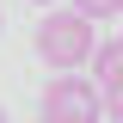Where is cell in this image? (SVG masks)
I'll return each instance as SVG.
<instances>
[{
	"label": "cell",
	"mask_w": 123,
	"mask_h": 123,
	"mask_svg": "<svg viewBox=\"0 0 123 123\" xmlns=\"http://www.w3.org/2000/svg\"><path fill=\"white\" fill-rule=\"evenodd\" d=\"M92 18H80L74 6L68 12H49V18H37V55L55 68V74H74L80 62H92Z\"/></svg>",
	"instance_id": "1"
},
{
	"label": "cell",
	"mask_w": 123,
	"mask_h": 123,
	"mask_svg": "<svg viewBox=\"0 0 123 123\" xmlns=\"http://www.w3.org/2000/svg\"><path fill=\"white\" fill-rule=\"evenodd\" d=\"M105 117V92L80 74H55L43 86V123H98Z\"/></svg>",
	"instance_id": "2"
},
{
	"label": "cell",
	"mask_w": 123,
	"mask_h": 123,
	"mask_svg": "<svg viewBox=\"0 0 123 123\" xmlns=\"http://www.w3.org/2000/svg\"><path fill=\"white\" fill-rule=\"evenodd\" d=\"M92 74H98V80H92L98 92H117L123 86V37H111V43L92 49Z\"/></svg>",
	"instance_id": "3"
},
{
	"label": "cell",
	"mask_w": 123,
	"mask_h": 123,
	"mask_svg": "<svg viewBox=\"0 0 123 123\" xmlns=\"http://www.w3.org/2000/svg\"><path fill=\"white\" fill-rule=\"evenodd\" d=\"M74 12L98 25V18H117V12H123V0H74Z\"/></svg>",
	"instance_id": "4"
},
{
	"label": "cell",
	"mask_w": 123,
	"mask_h": 123,
	"mask_svg": "<svg viewBox=\"0 0 123 123\" xmlns=\"http://www.w3.org/2000/svg\"><path fill=\"white\" fill-rule=\"evenodd\" d=\"M105 111H111V123H123V86H117V92H105Z\"/></svg>",
	"instance_id": "5"
},
{
	"label": "cell",
	"mask_w": 123,
	"mask_h": 123,
	"mask_svg": "<svg viewBox=\"0 0 123 123\" xmlns=\"http://www.w3.org/2000/svg\"><path fill=\"white\" fill-rule=\"evenodd\" d=\"M37 6H55V0H37Z\"/></svg>",
	"instance_id": "6"
},
{
	"label": "cell",
	"mask_w": 123,
	"mask_h": 123,
	"mask_svg": "<svg viewBox=\"0 0 123 123\" xmlns=\"http://www.w3.org/2000/svg\"><path fill=\"white\" fill-rule=\"evenodd\" d=\"M0 123H6V105H0Z\"/></svg>",
	"instance_id": "7"
}]
</instances>
